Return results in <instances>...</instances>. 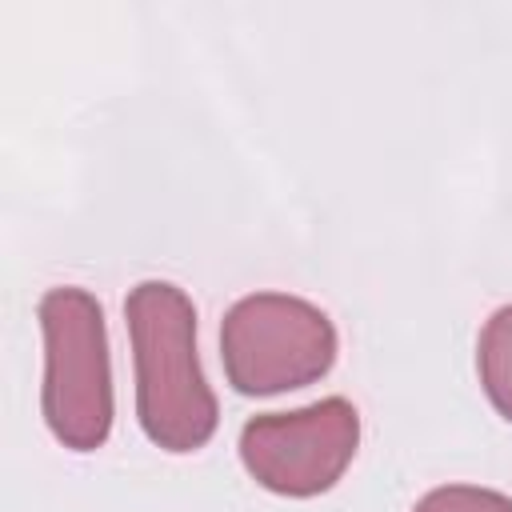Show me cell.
Masks as SVG:
<instances>
[{
  "label": "cell",
  "mask_w": 512,
  "mask_h": 512,
  "mask_svg": "<svg viewBox=\"0 0 512 512\" xmlns=\"http://www.w3.org/2000/svg\"><path fill=\"white\" fill-rule=\"evenodd\" d=\"M360 448V412L344 396H324L292 412H264L240 428L248 476L276 496H320Z\"/></svg>",
  "instance_id": "4"
},
{
  "label": "cell",
  "mask_w": 512,
  "mask_h": 512,
  "mask_svg": "<svg viewBox=\"0 0 512 512\" xmlns=\"http://www.w3.org/2000/svg\"><path fill=\"white\" fill-rule=\"evenodd\" d=\"M36 316L44 332V424L64 448L96 452L112 432V360L104 308L88 288L60 284L40 296Z\"/></svg>",
  "instance_id": "2"
},
{
  "label": "cell",
  "mask_w": 512,
  "mask_h": 512,
  "mask_svg": "<svg viewBox=\"0 0 512 512\" xmlns=\"http://www.w3.org/2000/svg\"><path fill=\"white\" fill-rule=\"evenodd\" d=\"M220 364L240 396L304 388L336 364V324L304 296H240L220 320Z\"/></svg>",
  "instance_id": "3"
},
{
  "label": "cell",
  "mask_w": 512,
  "mask_h": 512,
  "mask_svg": "<svg viewBox=\"0 0 512 512\" xmlns=\"http://www.w3.org/2000/svg\"><path fill=\"white\" fill-rule=\"evenodd\" d=\"M132 364H136V420L164 452H196L212 440L220 408L204 380L196 352V308L184 288L168 280H140L124 300Z\"/></svg>",
  "instance_id": "1"
},
{
  "label": "cell",
  "mask_w": 512,
  "mask_h": 512,
  "mask_svg": "<svg viewBox=\"0 0 512 512\" xmlns=\"http://www.w3.org/2000/svg\"><path fill=\"white\" fill-rule=\"evenodd\" d=\"M412 512H512V496L480 484H440L424 492Z\"/></svg>",
  "instance_id": "6"
},
{
  "label": "cell",
  "mask_w": 512,
  "mask_h": 512,
  "mask_svg": "<svg viewBox=\"0 0 512 512\" xmlns=\"http://www.w3.org/2000/svg\"><path fill=\"white\" fill-rule=\"evenodd\" d=\"M476 372L492 408L512 424V304L484 320L476 336Z\"/></svg>",
  "instance_id": "5"
}]
</instances>
